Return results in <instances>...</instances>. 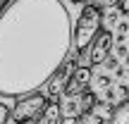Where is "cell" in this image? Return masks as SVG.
<instances>
[{"label":"cell","mask_w":129,"mask_h":124,"mask_svg":"<svg viewBox=\"0 0 129 124\" xmlns=\"http://www.w3.org/2000/svg\"><path fill=\"white\" fill-rule=\"evenodd\" d=\"M72 48V19L60 0H12L0 14V96L36 93Z\"/></svg>","instance_id":"cell-1"},{"label":"cell","mask_w":129,"mask_h":124,"mask_svg":"<svg viewBox=\"0 0 129 124\" xmlns=\"http://www.w3.org/2000/svg\"><path fill=\"white\" fill-rule=\"evenodd\" d=\"M101 22H103V10H98V5H91L86 3L79 12V19L72 29V46L74 50L81 55L84 48H88L93 43V38L98 36V29H101Z\"/></svg>","instance_id":"cell-2"},{"label":"cell","mask_w":129,"mask_h":124,"mask_svg":"<svg viewBox=\"0 0 129 124\" xmlns=\"http://www.w3.org/2000/svg\"><path fill=\"white\" fill-rule=\"evenodd\" d=\"M46 105H48V98L43 93H38V91L29 93L24 98H17L12 112H10V119L14 124H34L41 117V112L46 110Z\"/></svg>","instance_id":"cell-3"},{"label":"cell","mask_w":129,"mask_h":124,"mask_svg":"<svg viewBox=\"0 0 129 124\" xmlns=\"http://www.w3.org/2000/svg\"><path fill=\"white\" fill-rule=\"evenodd\" d=\"M88 84H91V69L79 64V67H74V72L69 74V79H67V84H64L62 93L67 98H79L81 93L88 91Z\"/></svg>","instance_id":"cell-4"},{"label":"cell","mask_w":129,"mask_h":124,"mask_svg":"<svg viewBox=\"0 0 129 124\" xmlns=\"http://www.w3.org/2000/svg\"><path fill=\"white\" fill-rule=\"evenodd\" d=\"M74 67H77V55H69L67 60L60 64V69H57V72H55V74H53V76L46 81V96L55 98L57 93L62 91V88H64V84H67V79H69V74L74 72Z\"/></svg>","instance_id":"cell-5"},{"label":"cell","mask_w":129,"mask_h":124,"mask_svg":"<svg viewBox=\"0 0 129 124\" xmlns=\"http://www.w3.org/2000/svg\"><path fill=\"white\" fill-rule=\"evenodd\" d=\"M110 50H112V33L110 31H98V36L91 43V50H88V64L91 67L103 64L110 57Z\"/></svg>","instance_id":"cell-6"},{"label":"cell","mask_w":129,"mask_h":124,"mask_svg":"<svg viewBox=\"0 0 129 124\" xmlns=\"http://www.w3.org/2000/svg\"><path fill=\"white\" fill-rule=\"evenodd\" d=\"M60 122H62V105L57 100H53L46 105V110L41 112V117L34 124H60Z\"/></svg>","instance_id":"cell-7"},{"label":"cell","mask_w":129,"mask_h":124,"mask_svg":"<svg viewBox=\"0 0 129 124\" xmlns=\"http://www.w3.org/2000/svg\"><path fill=\"white\" fill-rule=\"evenodd\" d=\"M88 115L93 117V122H96V124H110L112 122V115H115V107H112L108 100H103V103H96L93 110L88 112Z\"/></svg>","instance_id":"cell-8"},{"label":"cell","mask_w":129,"mask_h":124,"mask_svg":"<svg viewBox=\"0 0 129 124\" xmlns=\"http://www.w3.org/2000/svg\"><path fill=\"white\" fill-rule=\"evenodd\" d=\"M96 96H93L91 91H86V93H81L79 96V117H84V115H88V112L93 110V105H96Z\"/></svg>","instance_id":"cell-9"},{"label":"cell","mask_w":129,"mask_h":124,"mask_svg":"<svg viewBox=\"0 0 129 124\" xmlns=\"http://www.w3.org/2000/svg\"><path fill=\"white\" fill-rule=\"evenodd\" d=\"M110 124H129V98L122 100L120 105L115 107V115H112Z\"/></svg>","instance_id":"cell-10"},{"label":"cell","mask_w":129,"mask_h":124,"mask_svg":"<svg viewBox=\"0 0 129 124\" xmlns=\"http://www.w3.org/2000/svg\"><path fill=\"white\" fill-rule=\"evenodd\" d=\"M10 112H12V110H10V107L5 105L3 100H0V124H7V119H10Z\"/></svg>","instance_id":"cell-11"},{"label":"cell","mask_w":129,"mask_h":124,"mask_svg":"<svg viewBox=\"0 0 129 124\" xmlns=\"http://www.w3.org/2000/svg\"><path fill=\"white\" fill-rule=\"evenodd\" d=\"M122 0H96L93 5H98V7H117Z\"/></svg>","instance_id":"cell-12"},{"label":"cell","mask_w":129,"mask_h":124,"mask_svg":"<svg viewBox=\"0 0 129 124\" xmlns=\"http://www.w3.org/2000/svg\"><path fill=\"white\" fill-rule=\"evenodd\" d=\"M96 86H98V88H108V86H110V76H105V74H101V76L96 79Z\"/></svg>","instance_id":"cell-13"},{"label":"cell","mask_w":129,"mask_h":124,"mask_svg":"<svg viewBox=\"0 0 129 124\" xmlns=\"http://www.w3.org/2000/svg\"><path fill=\"white\" fill-rule=\"evenodd\" d=\"M120 64H117V60L115 57H108V69H117Z\"/></svg>","instance_id":"cell-14"},{"label":"cell","mask_w":129,"mask_h":124,"mask_svg":"<svg viewBox=\"0 0 129 124\" xmlns=\"http://www.w3.org/2000/svg\"><path fill=\"white\" fill-rule=\"evenodd\" d=\"M120 10H122V12H129V0H122V3H120Z\"/></svg>","instance_id":"cell-15"},{"label":"cell","mask_w":129,"mask_h":124,"mask_svg":"<svg viewBox=\"0 0 129 124\" xmlns=\"http://www.w3.org/2000/svg\"><path fill=\"white\" fill-rule=\"evenodd\" d=\"M7 5H10V0H0V14L5 12V7H7Z\"/></svg>","instance_id":"cell-16"},{"label":"cell","mask_w":129,"mask_h":124,"mask_svg":"<svg viewBox=\"0 0 129 124\" xmlns=\"http://www.w3.org/2000/svg\"><path fill=\"white\" fill-rule=\"evenodd\" d=\"M69 3H74V5H86L88 0H69Z\"/></svg>","instance_id":"cell-17"}]
</instances>
